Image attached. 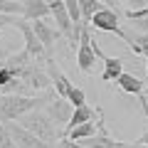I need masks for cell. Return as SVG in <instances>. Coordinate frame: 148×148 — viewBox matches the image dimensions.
Segmentation results:
<instances>
[{
  "mask_svg": "<svg viewBox=\"0 0 148 148\" xmlns=\"http://www.w3.org/2000/svg\"><path fill=\"white\" fill-rule=\"evenodd\" d=\"M54 89L47 91V96H25V94H0V121L3 123H10V121H17L20 116H25L27 111L37 109V106H42L45 101L49 99Z\"/></svg>",
  "mask_w": 148,
  "mask_h": 148,
  "instance_id": "6da1fadb",
  "label": "cell"
},
{
  "mask_svg": "<svg viewBox=\"0 0 148 148\" xmlns=\"http://www.w3.org/2000/svg\"><path fill=\"white\" fill-rule=\"evenodd\" d=\"M17 121H20V126H25L30 133H35L40 141H45V143H57V138H59V128L52 123V119L45 114L42 106H37V109L27 111L25 116H20Z\"/></svg>",
  "mask_w": 148,
  "mask_h": 148,
  "instance_id": "7a4b0ae2",
  "label": "cell"
},
{
  "mask_svg": "<svg viewBox=\"0 0 148 148\" xmlns=\"http://www.w3.org/2000/svg\"><path fill=\"white\" fill-rule=\"evenodd\" d=\"M49 15H52L54 25L59 27V32L67 37L69 42H72V45L79 42V30H82V27H77V25L72 22L67 8H64V0H49Z\"/></svg>",
  "mask_w": 148,
  "mask_h": 148,
  "instance_id": "3957f363",
  "label": "cell"
},
{
  "mask_svg": "<svg viewBox=\"0 0 148 148\" xmlns=\"http://www.w3.org/2000/svg\"><path fill=\"white\" fill-rule=\"evenodd\" d=\"M94 67H96V54H94V47H91L89 27L84 22L82 30H79V42H77V69L82 74H91Z\"/></svg>",
  "mask_w": 148,
  "mask_h": 148,
  "instance_id": "277c9868",
  "label": "cell"
},
{
  "mask_svg": "<svg viewBox=\"0 0 148 148\" xmlns=\"http://www.w3.org/2000/svg\"><path fill=\"white\" fill-rule=\"evenodd\" d=\"M12 27H17V30H20L22 40H25V49L32 54V59H37V62H42V64L47 62V52H45L42 42L37 40L35 30H32V22H27L25 17L17 15V17H15V22H12Z\"/></svg>",
  "mask_w": 148,
  "mask_h": 148,
  "instance_id": "5b68a950",
  "label": "cell"
},
{
  "mask_svg": "<svg viewBox=\"0 0 148 148\" xmlns=\"http://www.w3.org/2000/svg\"><path fill=\"white\" fill-rule=\"evenodd\" d=\"M42 106H45V114L52 119L54 126H67L69 116H72V111H74L72 101L64 99V96H59L57 91H52V94H49V99L45 101Z\"/></svg>",
  "mask_w": 148,
  "mask_h": 148,
  "instance_id": "8992f818",
  "label": "cell"
},
{
  "mask_svg": "<svg viewBox=\"0 0 148 148\" xmlns=\"http://www.w3.org/2000/svg\"><path fill=\"white\" fill-rule=\"evenodd\" d=\"M89 25L96 27V30H101V32H114V35H119L121 40H126V37H128V32L121 30V22H119V15H116L114 8H106L104 5L101 10H96L94 15H91Z\"/></svg>",
  "mask_w": 148,
  "mask_h": 148,
  "instance_id": "52a82bcc",
  "label": "cell"
},
{
  "mask_svg": "<svg viewBox=\"0 0 148 148\" xmlns=\"http://www.w3.org/2000/svg\"><path fill=\"white\" fill-rule=\"evenodd\" d=\"M5 126H8V133H10L15 148H57V143H45V141H40L35 133H30L25 126H20V123H15V121L5 123Z\"/></svg>",
  "mask_w": 148,
  "mask_h": 148,
  "instance_id": "ba28073f",
  "label": "cell"
},
{
  "mask_svg": "<svg viewBox=\"0 0 148 148\" xmlns=\"http://www.w3.org/2000/svg\"><path fill=\"white\" fill-rule=\"evenodd\" d=\"M32 30H35L37 40L42 42L47 57H52L54 47H57V42H59V35H62V32H59V27L52 25V22H47V17H42V20H32Z\"/></svg>",
  "mask_w": 148,
  "mask_h": 148,
  "instance_id": "9c48e42d",
  "label": "cell"
},
{
  "mask_svg": "<svg viewBox=\"0 0 148 148\" xmlns=\"http://www.w3.org/2000/svg\"><path fill=\"white\" fill-rule=\"evenodd\" d=\"M45 69H47V74H49V82H52V89L57 91L59 96H64L67 99L69 96V91H72V82H69V77L62 72V69L57 67V62H54L52 57H47V62H45Z\"/></svg>",
  "mask_w": 148,
  "mask_h": 148,
  "instance_id": "30bf717a",
  "label": "cell"
},
{
  "mask_svg": "<svg viewBox=\"0 0 148 148\" xmlns=\"http://www.w3.org/2000/svg\"><path fill=\"white\" fill-rule=\"evenodd\" d=\"M99 119H101V111H99V109H94V106H89V104L74 106V111H72V116H69L67 126H64V131H69V128H74V126H79V123L99 121Z\"/></svg>",
  "mask_w": 148,
  "mask_h": 148,
  "instance_id": "8fae6325",
  "label": "cell"
},
{
  "mask_svg": "<svg viewBox=\"0 0 148 148\" xmlns=\"http://www.w3.org/2000/svg\"><path fill=\"white\" fill-rule=\"evenodd\" d=\"M22 3V15L25 20H42V17L49 15V3L47 0H20Z\"/></svg>",
  "mask_w": 148,
  "mask_h": 148,
  "instance_id": "7c38bea8",
  "label": "cell"
},
{
  "mask_svg": "<svg viewBox=\"0 0 148 148\" xmlns=\"http://www.w3.org/2000/svg\"><path fill=\"white\" fill-rule=\"evenodd\" d=\"M79 143H84L86 148H133V146H136V143L116 141V138L106 136V133H94V136L84 138V141H79Z\"/></svg>",
  "mask_w": 148,
  "mask_h": 148,
  "instance_id": "4fadbf2b",
  "label": "cell"
},
{
  "mask_svg": "<svg viewBox=\"0 0 148 148\" xmlns=\"http://www.w3.org/2000/svg\"><path fill=\"white\" fill-rule=\"evenodd\" d=\"M114 84H116L119 89L123 91V94H133V96H141V94H143V89H146V82L138 79L136 74H128V72H123L121 77L114 82Z\"/></svg>",
  "mask_w": 148,
  "mask_h": 148,
  "instance_id": "5bb4252c",
  "label": "cell"
},
{
  "mask_svg": "<svg viewBox=\"0 0 148 148\" xmlns=\"http://www.w3.org/2000/svg\"><path fill=\"white\" fill-rule=\"evenodd\" d=\"M123 72H126V69H123V59H121V57H106V59H104L101 79H104V82H116Z\"/></svg>",
  "mask_w": 148,
  "mask_h": 148,
  "instance_id": "9a60e30c",
  "label": "cell"
},
{
  "mask_svg": "<svg viewBox=\"0 0 148 148\" xmlns=\"http://www.w3.org/2000/svg\"><path fill=\"white\" fill-rule=\"evenodd\" d=\"M96 128H99V123H96V121H89V123H79V126H74V128H69V131H64V136L72 138V141H84V138L94 136Z\"/></svg>",
  "mask_w": 148,
  "mask_h": 148,
  "instance_id": "2e32d148",
  "label": "cell"
},
{
  "mask_svg": "<svg viewBox=\"0 0 148 148\" xmlns=\"http://www.w3.org/2000/svg\"><path fill=\"white\" fill-rule=\"evenodd\" d=\"M104 8V3L101 0H79V10H82V20L89 25V20H91V15H94L96 10H101Z\"/></svg>",
  "mask_w": 148,
  "mask_h": 148,
  "instance_id": "e0dca14e",
  "label": "cell"
},
{
  "mask_svg": "<svg viewBox=\"0 0 148 148\" xmlns=\"http://www.w3.org/2000/svg\"><path fill=\"white\" fill-rule=\"evenodd\" d=\"M64 8H67L69 17H72V22L77 27L84 25V20H82V10H79V0H64Z\"/></svg>",
  "mask_w": 148,
  "mask_h": 148,
  "instance_id": "ac0fdd59",
  "label": "cell"
},
{
  "mask_svg": "<svg viewBox=\"0 0 148 148\" xmlns=\"http://www.w3.org/2000/svg\"><path fill=\"white\" fill-rule=\"evenodd\" d=\"M0 12H8V15H22V3H20V0H0Z\"/></svg>",
  "mask_w": 148,
  "mask_h": 148,
  "instance_id": "d6986e66",
  "label": "cell"
},
{
  "mask_svg": "<svg viewBox=\"0 0 148 148\" xmlns=\"http://www.w3.org/2000/svg\"><path fill=\"white\" fill-rule=\"evenodd\" d=\"M67 99L72 101V106H82V104H86V91L82 89V86H72V91H69Z\"/></svg>",
  "mask_w": 148,
  "mask_h": 148,
  "instance_id": "ffe728a7",
  "label": "cell"
},
{
  "mask_svg": "<svg viewBox=\"0 0 148 148\" xmlns=\"http://www.w3.org/2000/svg\"><path fill=\"white\" fill-rule=\"evenodd\" d=\"M0 148H15L10 133H8V126H5L3 121H0Z\"/></svg>",
  "mask_w": 148,
  "mask_h": 148,
  "instance_id": "44dd1931",
  "label": "cell"
},
{
  "mask_svg": "<svg viewBox=\"0 0 148 148\" xmlns=\"http://www.w3.org/2000/svg\"><path fill=\"white\" fill-rule=\"evenodd\" d=\"M57 148H86V146L79 143V141H72V138L62 136V141H57Z\"/></svg>",
  "mask_w": 148,
  "mask_h": 148,
  "instance_id": "7402d4cb",
  "label": "cell"
},
{
  "mask_svg": "<svg viewBox=\"0 0 148 148\" xmlns=\"http://www.w3.org/2000/svg\"><path fill=\"white\" fill-rule=\"evenodd\" d=\"M123 5H126V10H143V8H148V0H123Z\"/></svg>",
  "mask_w": 148,
  "mask_h": 148,
  "instance_id": "603a6c76",
  "label": "cell"
},
{
  "mask_svg": "<svg viewBox=\"0 0 148 148\" xmlns=\"http://www.w3.org/2000/svg\"><path fill=\"white\" fill-rule=\"evenodd\" d=\"M15 17H17V15H8V12H0V30H3V27H10L12 22H15Z\"/></svg>",
  "mask_w": 148,
  "mask_h": 148,
  "instance_id": "cb8c5ba5",
  "label": "cell"
},
{
  "mask_svg": "<svg viewBox=\"0 0 148 148\" xmlns=\"http://www.w3.org/2000/svg\"><path fill=\"white\" fill-rule=\"evenodd\" d=\"M136 143H138V146H146V148H148V131H143L141 136L136 138Z\"/></svg>",
  "mask_w": 148,
  "mask_h": 148,
  "instance_id": "d4e9b609",
  "label": "cell"
},
{
  "mask_svg": "<svg viewBox=\"0 0 148 148\" xmlns=\"http://www.w3.org/2000/svg\"><path fill=\"white\" fill-rule=\"evenodd\" d=\"M101 3H104L106 8H114V5H116V0H101Z\"/></svg>",
  "mask_w": 148,
  "mask_h": 148,
  "instance_id": "484cf974",
  "label": "cell"
}]
</instances>
